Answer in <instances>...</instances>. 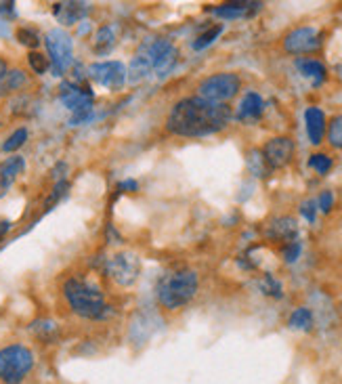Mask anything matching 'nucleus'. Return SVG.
<instances>
[{"instance_id":"nucleus-1","label":"nucleus","mask_w":342,"mask_h":384,"mask_svg":"<svg viewBox=\"0 0 342 384\" xmlns=\"http://www.w3.org/2000/svg\"><path fill=\"white\" fill-rule=\"evenodd\" d=\"M231 118L233 112L227 103L187 97L172 105L166 128L176 136H208L227 128Z\"/></svg>"},{"instance_id":"nucleus-2","label":"nucleus","mask_w":342,"mask_h":384,"mask_svg":"<svg viewBox=\"0 0 342 384\" xmlns=\"http://www.w3.org/2000/svg\"><path fill=\"white\" fill-rule=\"evenodd\" d=\"M63 296L70 302L72 311L84 319H105L112 313V309L105 305L103 292L84 279H67L63 283Z\"/></svg>"},{"instance_id":"nucleus-3","label":"nucleus","mask_w":342,"mask_h":384,"mask_svg":"<svg viewBox=\"0 0 342 384\" xmlns=\"http://www.w3.org/2000/svg\"><path fill=\"white\" fill-rule=\"evenodd\" d=\"M199 279L193 269H176L164 273L158 281V298L162 307L176 311L185 307L197 292Z\"/></svg>"},{"instance_id":"nucleus-4","label":"nucleus","mask_w":342,"mask_h":384,"mask_svg":"<svg viewBox=\"0 0 342 384\" xmlns=\"http://www.w3.org/2000/svg\"><path fill=\"white\" fill-rule=\"evenodd\" d=\"M34 370V353L23 345H8L0 349V380L21 384Z\"/></svg>"},{"instance_id":"nucleus-5","label":"nucleus","mask_w":342,"mask_h":384,"mask_svg":"<svg viewBox=\"0 0 342 384\" xmlns=\"http://www.w3.org/2000/svg\"><path fill=\"white\" fill-rule=\"evenodd\" d=\"M239 89H242V80L237 74L221 72V74H212L199 82L197 97H202L206 101H214V103H225V101L233 99L239 93Z\"/></svg>"},{"instance_id":"nucleus-6","label":"nucleus","mask_w":342,"mask_h":384,"mask_svg":"<svg viewBox=\"0 0 342 384\" xmlns=\"http://www.w3.org/2000/svg\"><path fill=\"white\" fill-rule=\"evenodd\" d=\"M44 44H46V51H48V61H51L53 74L55 76L65 74L67 68L74 61V42H72V36L65 30L57 27V30H51L44 36Z\"/></svg>"},{"instance_id":"nucleus-7","label":"nucleus","mask_w":342,"mask_h":384,"mask_svg":"<svg viewBox=\"0 0 342 384\" xmlns=\"http://www.w3.org/2000/svg\"><path fill=\"white\" fill-rule=\"evenodd\" d=\"M322 44H324V34L317 27H311V25L294 27L284 38V49L290 55H309V53L320 51Z\"/></svg>"},{"instance_id":"nucleus-8","label":"nucleus","mask_w":342,"mask_h":384,"mask_svg":"<svg viewBox=\"0 0 342 384\" xmlns=\"http://www.w3.org/2000/svg\"><path fill=\"white\" fill-rule=\"evenodd\" d=\"M145 57L150 59L152 63V70L156 72L158 78H164L172 72V68L176 65V59H178V51L176 46L172 44L171 40L166 38H160L156 42H152L145 51Z\"/></svg>"},{"instance_id":"nucleus-9","label":"nucleus","mask_w":342,"mask_h":384,"mask_svg":"<svg viewBox=\"0 0 342 384\" xmlns=\"http://www.w3.org/2000/svg\"><path fill=\"white\" fill-rule=\"evenodd\" d=\"M294 151H296V145H294V141L290 136L269 139L265 143V147L261 149L263 160L269 166V170H277V168L288 166L292 162V158H294Z\"/></svg>"},{"instance_id":"nucleus-10","label":"nucleus","mask_w":342,"mask_h":384,"mask_svg":"<svg viewBox=\"0 0 342 384\" xmlns=\"http://www.w3.org/2000/svg\"><path fill=\"white\" fill-rule=\"evenodd\" d=\"M107 269H110V275L112 279L118 283V286H133L137 279H139V271H141V262L139 258L131 252H120V255L112 256L110 262H107Z\"/></svg>"},{"instance_id":"nucleus-11","label":"nucleus","mask_w":342,"mask_h":384,"mask_svg":"<svg viewBox=\"0 0 342 384\" xmlns=\"http://www.w3.org/2000/svg\"><path fill=\"white\" fill-rule=\"evenodd\" d=\"M91 78L97 80L101 87L116 91L126 82V68L120 61H103V63H93L88 68Z\"/></svg>"},{"instance_id":"nucleus-12","label":"nucleus","mask_w":342,"mask_h":384,"mask_svg":"<svg viewBox=\"0 0 342 384\" xmlns=\"http://www.w3.org/2000/svg\"><path fill=\"white\" fill-rule=\"evenodd\" d=\"M59 99L70 112L78 114V112L93 110V99L95 97H93L91 89H82V87H78L74 82H63L61 89H59Z\"/></svg>"},{"instance_id":"nucleus-13","label":"nucleus","mask_w":342,"mask_h":384,"mask_svg":"<svg viewBox=\"0 0 342 384\" xmlns=\"http://www.w3.org/2000/svg\"><path fill=\"white\" fill-rule=\"evenodd\" d=\"M88 13L86 2H55L53 15L61 25H76L80 19H84Z\"/></svg>"},{"instance_id":"nucleus-14","label":"nucleus","mask_w":342,"mask_h":384,"mask_svg":"<svg viewBox=\"0 0 342 384\" xmlns=\"http://www.w3.org/2000/svg\"><path fill=\"white\" fill-rule=\"evenodd\" d=\"M261 6H263L261 2H225L218 6H210L208 11L221 19H239V17L254 15Z\"/></svg>"},{"instance_id":"nucleus-15","label":"nucleus","mask_w":342,"mask_h":384,"mask_svg":"<svg viewBox=\"0 0 342 384\" xmlns=\"http://www.w3.org/2000/svg\"><path fill=\"white\" fill-rule=\"evenodd\" d=\"M267 233H269L271 240H277V242L288 244V242L298 240V225H296V221L292 217H279V219H275L269 225V231Z\"/></svg>"},{"instance_id":"nucleus-16","label":"nucleus","mask_w":342,"mask_h":384,"mask_svg":"<svg viewBox=\"0 0 342 384\" xmlns=\"http://www.w3.org/2000/svg\"><path fill=\"white\" fill-rule=\"evenodd\" d=\"M25 168V160L21 155H13V158H6L2 164H0V198L8 191V187L15 183V179L23 172Z\"/></svg>"},{"instance_id":"nucleus-17","label":"nucleus","mask_w":342,"mask_h":384,"mask_svg":"<svg viewBox=\"0 0 342 384\" xmlns=\"http://www.w3.org/2000/svg\"><path fill=\"white\" fill-rule=\"evenodd\" d=\"M305 122H307V134H309V141L313 145H320L326 136V114L320 110V108H309L305 112Z\"/></svg>"},{"instance_id":"nucleus-18","label":"nucleus","mask_w":342,"mask_h":384,"mask_svg":"<svg viewBox=\"0 0 342 384\" xmlns=\"http://www.w3.org/2000/svg\"><path fill=\"white\" fill-rule=\"evenodd\" d=\"M263 110H265V101L258 93H246V97L242 99L239 103V110H237V120L242 122H250V120H258L263 116Z\"/></svg>"},{"instance_id":"nucleus-19","label":"nucleus","mask_w":342,"mask_h":384,"mask_svg":"<svg viewBox=\"0 0 342 384\" xmlns=\"http://www.w3.org/2000/svg\"><path fill=\"white\" fill-rule=\"evenodd\" d=\"M296 70L305 76V78H311L315 87H320L324 80H326V65L317 59H307V57H298L296 59Z\"/></svg>"},{"instance_id":"nucleus-20","label":"nucleus","mask_w":342,"mask_h":384,"mask_svg":"<svg viewBox=\"0 0 342 384\" xmlns=\"http://www.w3.org/2000/svg\"><path fill=\"white\" fill-rule=\"evenodd\" d=\"M150 72H152V63H150V59H147L145 55H137V57L131 61V65H129L126 80H129L131 84H137V82H141L143 78H147V76H150Z\"/></svg>"},{"instance_id":"nucleus-21","label":"nucleus","mask_w":342,"mask_h":384,"mask_svg":"<svg viewBox=\"0 0 342 384\" xmlns=\"http://www.w3.org/2000/svg\"><path fill=\"white\" fill-rule=\"evenodd\" d=\"M25 82H27V76H25L21 70H11V72L0 80V97L19 91Z\"/></svg>"},{"instance_id":"nucleus-22","label":"nucleus","mask_w":342,"mask_h":384,"mask_svg":"<svg viewBox=\"0 0 342 384\" xmlns=\"http://www.w3.org/2000/svg\"><path fill=\"white\" fill-rule=\"evenodd\" d=\"M114 42H116V36H114V30L110 25H103L99 27L97 36H95V53L99 55H105L114 49Z\"/></svg>"},{"instance_id":"nucleus-23","label":"nucleus","mask_w":342,"mask_h":384,"mask_svg":"<svg viewBox=\"0 0 342 384\" xmlns=\"http://www.w3.org/2000/svg\"><path fill=\"white\" fill-rule=\"evenodd\" d=\"M288 326L294 328V330H305V332H309V330L313 328V313H311V309L298 307V309L290 315Z\"/></svg>"},{"instance_id":"nucleus-24","label":"nucleus","mask_w":342,"mask_h":384,"mask_svg":"<svg viewBox=\"0 0 342 384\" xmlns=\"http://www.w3.org/2000/svg\"><path fill=\"white\" fill-rule=\"evenodd\" d=\"M221 32H223V25H212V27H208L206 32H202L195 40H193V49L195 51H202V49H206L208 44H212L218 36H221Z\"/></svg>"},{"instance_id":"nucleus-25","label":"nucleus","mask_w":342,"mask_h":384,"mask_svg":"<svg viewBox=\"0 0 342 384\" xmlns=\"http://www.w3.org/2000/svg\"><path fill=\"white\" fill-rule=\"evenodd\" d=\"M326 134H328V141L332 147L342 149V114L341 116H334L330 120V124L326 128Z\"/></svg>"},{"instance_id":"nucleus-26","label":"nucleus","mask_w":342,"mask_h":384,"mask_svg":"<svg viewBox=\"0 0 342 384\" xmlns=\"http://www.w3.org/2000/svg\"><path fill=\"white\" fill-rule=\"evenodd\" d=\"M309 166H311L315 172H320V174H328V172L332 170L334 162H332V158L326 155V153H313V155L309 158Z\"/></svg>"},{"instance_id":"nucleus-27","label":"nucleus","mask_w":342,"mask_h":384,"mask_svg":"<svg viewBox=\"0 0 342 384\" xmlns=\"http://www.w3.org/2000/svg\"><path fill=\"white\" fill-rule=\"evenodd\" d=\"M27 141V130L25 128H17L4 143H2V151L11 153V151H17L23 143Z\"/></svg>"},{"instance_id":"nucleus-28","label":"nucleus","mask_w":342,"mask_h":384,"mask_svg":"<svg viewBox=\"0 0 342 384\" xmlns=\"http://www.w3.org/2000/svg\"><path fill=\"white\" fill-rule=\"evenodd\" d=\"M248 166H250V170L256 174V177H267L269 174V166L265 164V160H263V153H261V149H254V151H250V158H248Z\"/></svg>"},{"instance_id":"nucleus-29","label":"nucleus","mask_w":342,"mask_h":384,"mask_svg":"<svg viewBox=\"0 0 342 384\" xmlns=\"http://www.w3.org/2000/svg\"><path fill=\"white\" fill-rule=\"evenodd\" d=\"M15 36H17V40H19L23 46H27V49H38V44H40V36H38L34 30H29V27H19Z\"/></svg>"},{"instance_id":"nucleus-30","label":"nucleus","mask_w":342,"mask_h":384,"mask_svg":"<svg viewBox=\"0 0 342 384\" xmlns=\"http://www.w3.org/2000/svg\"><path fill=\"white\" fill-rule=\"evenodd\" d=\"M27 61H29V68H32L36 74H44V72L51 68L48 57H44V55H42V53H38V51H32V53L27 55Z\"/></svg>"},{"instance_id":"nucleus-31","label":"nucleus","mask_w":342,"mask_h":384,"mask_svg":"<svg viewBox=\"0 0 342 384\" xmlns=\"http://www.w3.org/2000/svg\"><path fill=\"white\" fill-rule=\"evenodd\" d=\"M67 189H70V183L67 181H59V183H55V189H53V193L46 198V202H44V210H51L65 193H67Z\"/></svg>"},{"instance_id":"nucleus-32","label":"nucleus","mask_w":342,"mask_h":384,"mask_svg":"<svg viewBox=\"0 0 342 384\" xmlns=\"http://www.w3.org/2000/svg\"><path fill=\"white\" fill-rule=\"evenodd\" d=\"M34 332H36L40 338L51 340V338L57 334V324H55V321H48V319H44V321H36V324H34Z\"/></svg>"},{"instance_id":"nucleus-33","label":"nucleus","mask_w":342,"mask_h":384,"mask_svg":"<svg viewBox=\"0 0 342 384\" xmlns=\"http://www.w3.org/2000/svg\"><path fill=\"white\" fill-rule=\"evenodd\" d=\"M263 292L269 294V296H275V298H282V283L273 277V275H265L263 283H261Z\"/></svg>"},{"instance_id":"nucleus-34","label":"nucleus","mask_w":342,"mask_h":384,"mask_svg":"<svg viewBox=\"0 0 342 384\" xmlns=\"http://www.w3.org/2000/svg\"><path fill=\"white\" fill-rule=\"evenodd\" d=\"M301 250H303V246H301V242L298 240H294V242H288V244H284V248H282V255H284V260L286 262H294L298 256H301Z\"/></svg>"},{"instance_id":"nucleus-35","label":"nucleus","mask_w":342,"mask_h":384,"mask_svg":"<svg viewBox=\"0 0 342 384\" xmlns=\"http://www.w3.org/2000/svg\"><path fill=\"white\" fill-rule=\"evenodd\" d=\"M301 215L309 221V223H315V217H317V202L315 200H305L301 204Z\"/></svg>"},{"instance_id":"nucleus-36","label":"nucleus","mask_w":342,"mask_h":384,"mask_svg":"<svg viewBox=\"0 0 342 384\" xmlns=\"http://www.w3.org/2000/svg\"><path fill=\"white\" fill-rule=\"evenodd\" d=\"M334 206V193L328 189V191H322L320 200H317V210H322L324 215H328Z\"/></svg>"},{"instance_id":"nucleus-37","label":"nucleus","mask_w":342,"mask_h":384,"mask_svg":"<svg viewBox=\"0 0 342 384\" xmlns=\"http://www.w3.org/2000/svg\"><path fill=\"white\" fill-rule=\"evenodd\" d=\"M91 114H93V110H86V112H78V114H74L72 116V120H70V124H74V127H78V124H82V122H86L88 118H91Z\"/></svg>"},{"instance_id":"nucleus-38","label":"nucleus","mask_w":342,"mask_h":384,"mask_svg":"<svg viewBox=\"0 0 342 384\" xmlns=\"http://www.w3.org/2000/svg\"><path fill=\"white\" fill-rule=\"evenodd\" d=\"M120 189H131V191H139V183H137V181H124V183H120Z\"/></svg>"},{"instance_id":"nucleus-39","label":"nucleus","mask_w":342,"mask_h":384,"mask_svg":"<svg viewBox=\"0 0 342 384\" xmlns=\"http://www.w3.org/2000/svg\"><path fill=\"white\" fill-rule=\"evenodd\" d=\"M6 74H8V65H6V61H4V59L0 57V80H2V78H4Z\"/></svg>"}]
</instances>
